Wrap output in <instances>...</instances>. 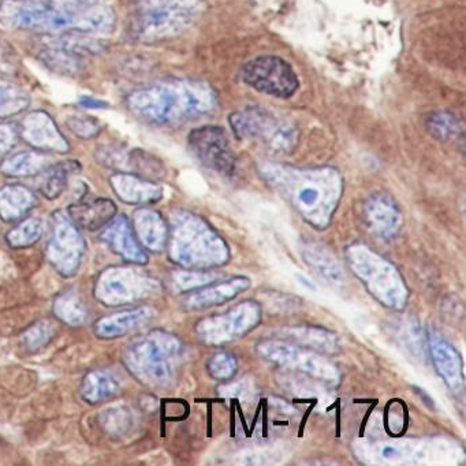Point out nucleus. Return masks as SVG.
<instances>
[{
	"label": "nucleus",
	"instance_id": "f257e3e1",
	"mask_svg": "<svg viewBox=\"0 0 466 466\" xmlns=\"http://www.w3.org/2000/svg\"><path fill=\"white\" fill-rule=\"evenodd\" d=\"M258 171L308 222L316 228L329 225L343 190L342 177L338 170L266 162L258 166Z\"/></svg>",
	"mask_w": 466,
	"mask_h": 466
},
{
	"label": "nucleus",
	"instance_id": "f03ea898",
	"mask_svg": "<svg viewBox=\"0 0 466 466\" xmlns=\"http://www.w3.org/2000/svg\"><path fill=\"white\" fill-rule=\"evenodd\" d=\"M219 97L214 86L198 80H170L132 92L129 110L148 124L177 125L211 116Z\"/></svg>",
	"mask_w": 466,
	"mask_h": 466
},
{
	"label": "nucleus",
	"instance_id": "7ed1b4c3",
	"mask_svg": "<svg viewBox=\"0 0 466 466\" xmlns=\"http://www.w3.org/2000/svg\"><path fill=\"white\" fill-rule=\"evenodd\" d=\"M170 260L184 268L204 269L228 263V244L198 215L171 214L167 245Z\"/></svg>",
	"mask_w": 466,
	"mask_h": 466
},
{
	"label": "nucleus",
	"instance_id": "20e7f679",
	"mask_svg": "<svg viewBox=\"0 0 466 466\" xmlns=\"http://www.w3.org/2000/svg\"><path fill=\"white\" fill-rule=\"evenodd\" d=\"M182 357L181 340L170 332L155 329L132 340L122 353V361L141 383L166 389L178 378Z\"/></svg>",
	"mask_w": 466,
	"mask_h": 466
},
{
	"label": "nucleus",
	"instance_id": "39448f33",
	"mask_svg": "<svg viewBox=\"0 0 466 466\" xmlns=\"http://www.w3.org/2000/svg\"><path fill=\"white\" fill-rule=\"evenodd\" d=\"M228 125L237 138L255 141L277 155H289L299 144V130L293 122L261 107L234 111Z\"/></svg>",
	"mask_w": 466,
	"mask_h": 466
},
{
	"label": "nucleus",
	"instance_id": "423d86ee",
	"mask_svg": "<svg viewBox=\"0 0 466 466\" xmlns=\"http://www.w3.org/2000/svg\"><path fill=\"white\" fill-rule=\"evenodd\" d=\"M204 12V0H160L138 15L132 36L141 43L171 39L198 23Z\"/></svg>",
	"mask_w": 466,
	"mask_h": 466
},
{
	"label": "nucleus",
	"instance_id": "0eeeda50",
	"mask_svg": "<svg viewBox=\"0 0 466 466\" xmlns=\"http://www.w3.org/2000/svg\"><path fill=\"white\" fill-rule=\"evenodd\" d=\"M137 267L129 264L103 269L95 283L94 294L97 301L106 307H127L157 293V279Z\"/></svg>",
	"mask_w": 466,
	"mask_h": 466
},
{
	"label": "nucleus",
	"instance_id": "6e6552de",
	"mask_svg": "<svg viewBox=\"0 0 466 466\" xmlns=\"http://www.w3.org/2000/svg\"><path fill=\"white\" fill-rule=\"evenodd\" d=\"M349 261L354 274L365 283L376 299L392 308H402L405 305L408 293L402 277L389 261L365 249V247L350 249Z\"/></svg>",
	"mask_w": 466,
	"mask_h": 466
},
{
	"label": "nucleus",
	"instance_id": "1a4fd4ad",
	"mask_svg": "<svg viewBox=\"0 0 466 466\" xmlns=\"http://www.w3.org/2000/svg\"><path fill=\"white\" fill-rule=\"evenodd\" d=\"M86 253V241L81 228L73 222L67 211L59 209L51 217L46 258L61 277L78 274Z\"/></svg>",
	"mask_w": 466,
	"mask_h": 466
},
{
	"label": "nucleus",
	"instance_id": "9d476101",
	"mask_svg": "<svg viewBox=\"0 0 466 466\" xmlns=\"http://www.w3.org/2000/svg\"><path fill=\"white\" fill-rule=\"evenodd\" d=\"M239 77L250 88L278 99H290L299 88L293 67L277 56H261L241 67Z\"/></svg>",
	"mask_w": 466,
	"mask_h": 466
},
{
	"label": "nucleus",
	"instance_id": "9b49d317",
	"mask_svg": "<svg viewBox=\"0 0 466 466\" xmlns=\"http://www.w3.org/2000/svg\"><path fill=\"white\" fill-rule=\"evenodd\" d=\"M76 15L40 2L5 0L0 21L21 31L61 32L75 26Z\"/></svg>",
	"mask_w": 466,
	"mask_h": 466
},
{
	"label": "nucleus",
	"instance_id": "f8f14e48",
	"mask_svg": "<svg viewBox=\"0 0 466 466\" xmlns=\"http://www.w3.org/2000/svg\"><path fill=\"white\" fill-rule=\"evenodd\" d=\"M260 318V307L256 302L247 301L223 315L203 319L196 329L204 342L219 345L247 334L258 326Z\"/></svg>",
	"mask_w": 466,
	"mask_h": 466
},
{
	"label": "nucleus",
	"instance_id": "ddd939ff",
	"mask_svg": "<svg viewBox=\"0 0 466 466\" xmlns=\"http://www.w3.org/2000/svg\"><path fill=\"white\" fill-rule=\"evenodd\" d=\"M187 144L201 165L220 176H233L237 166L236 155L223 127L212 125L198 127L190 132Z\"/></svg>",
	"mask_w": 466,
	"mask_h": 466
},
{
	"label": "nucleus",
	"instance_id": "4468645a",
	"mask_svg": "<svg viewBox=\"0 0 466 466\" xmlns=\"http://www.w3.org/2000/svg\"><path fill=\"white\" fill-rule=\"evenodd\" d=\"M258 351L268 361L308 373L321 380L337 381L339 376L334 365L302 346L299 348L288 343L267 340L258 343Z\"/></svg>",
	"mask_w": 466,
	"mask_h": 466
},
{
	"label": "nucleus",
	"instance_id": "2eb2a0df",
	"mask_svg": "<svg viewBox=\"0 0 466 466\" xmlns=\"http://www.w3.org/2000/svg\"><path fill=\"white\" fill-rule=\"evenodd\" d=\"M99 239L125 263L136 264V266L148 264L147 250L136 237L132 222L127 215H116L100 230Z\"/></svg>",
	"mask_w": 466,
	"mask_h": 466
},
{
	"label": "nucleus",
	"instance_id": "dca6fc26",
	"mask_svg": "<svg viewBox=\"0 0 466 466\" xmlns=\"http://www.w3.org/2000/svg\"><path fill=\"white\" fill-rule=\"evenodd\" d=\"M20 135L24 141L37 151L66 154L69 141L62 135L53 116L46 111H34L24 118Z\"/></svg>",
	"mask_w": 466,
	"mask_h": 466
},
{
	"label": "nucleus",
	"instance_id": "f3484780",
	"mask_svg": "<svg viewBox=\"0 0 466 466\" xmlns=\"http://www.w3.org/2000/svg\"><path fill=\"white\" fill-rule=\"evenodd\" d=\"M155 316L157 310L154 308L140 305L97 319L94 323V332L99 339H118L143 329Z\"/></svg>",
	"mask_w": 466,
	"mask_h": 466
},
{
	"label": "nucleus",
	"instance_id": "a211bd4d",
	"mask_svg": "<svg viewBox=\"0 0 466 466\" xmlns=\"http://www.w3.org/2000/svg\"><path fill=\"white\" fill-rule=\"evenodd\" d=\"M116 198L127 206H149L163 198L160 185L138 174L119 171L108 179Z\"/></svg>",
	"mask_w": 466,
	"mask_h": 466
},
{
	"label": "nucleus",
	"instance_id": "6ab92c4d",
	"mask_svg": "<svg viewBox=\"0 0 466 466\" xmlns=\"http://www.w3.org/2000/svg\"><path fill=\"white\" fill-rule=\"evenodd\" d=\"M365 219L370 230L383 239H391L402 228V214L386 193H375L364 206Z\"/></svg>",
	"mask_w": 466,
	"mask_h": 466
},
{
	"label": "nucleus",
	"instance_id": "aec40b11",
	"mask_svg": "<svg viewBox=\"0 0 466 466\" xmlns=\"http://www.w3.org/2000/svg\"><path fill=\"white\" fill-rule=\"evenodd\" d=\"M431 357L439 375L454 392L463 389V365L458 351L436 331L428 334Z\"/></svg>",
	"mask_w": 466,
	"mask_h": 466
},
{
	"label": "nucleus",
	"instance_id": "412c9836",
	"mask_svg": "<svg viewBox=\"0 0 466 466\" xmlns=\"http://www.w3.org/2000/svg\"><path fill=\"white\" fill-rule=\"evenodd\" d=\"M133 230L144 249L159 253L167 245L168 225L165 218L152 208L137 209L132 218Z\"/></svg>",
	"mask_w": 466,
	"mask_h": 466
},
{
	"label": "nucleus",
	"instance_id": "4be33fe9",
	"mask_svg": "<svg viewBox=\"0 0 466 466\" xmlns=\"http://www.w3.org/2000/svg\"><path fill=\"white\" fill-rule=\"evenodd\" d=\"M66 211L78 228L88 231H99L116 217L118 207L110 198H100L78 201L67 207Z\"/></svg>",
	"mask_w": 466,
	"mask_h": 466
},
{
	"label": "nucleus",
	"instance_id": "5701e85b",
	"mask_svg": "<svg viewBox=\"0 0 466 466\" xmlns=\"http://www.w3.org/2000/svg\"><path fill=\"white\" fill-rule=\"evenodd\" d=\"M250 286V280L245 277L233 278L225 282L209 283L203 286L201 290H193L196 293L190 294L187 299V309H204V308L214 307L223 304L228 299H233L242 291L247 290Z\"/></svg>",
	"mask_w": 466,
	"mask_h": 466
},
{
	"label": "nucleus",
	"instance_id": "b1692460",
	"mask_svg": "<svg viewBox=\"0 0 466 466\" xmlns=\"http://www.w3.org/2000/svg\"><path fill=\"white\" fill-rule=\"evenodd\" d=\"M36 204V195L25 185L15 184L0 187V219L4 222H20Z\"/></svg>",
	"mask_w": 466,
	"mask_h": 466
},
{
	"label": "nucleus",
	"instance_id": "393cba45",
	"mask_svg": "<svg viewBox=\"0 0 466 466\" xmlns=\"http://www.w3.org/2000/svg\"><path fill=\"white\" fill-rule=\"evenodd\" d=\"M53 165L51 157L42 151H23L7 155L0 163V173L7 178H28L42 174Z\"/></svg>",
	"mask_w": 466,
	"mask_h": 466
},
{
	"label": "nucleus",
	"instance_id": "a878e982",
	"mask_svg": "<svg viewBox=\"0 0 466 466\" xmlns=\"http://www.w3.org/2000/svg\"><path fill=\"white\" fill-rule=\"evenodd\" d=\"M121 392V384L105 370L86 372L80 384V397L88 405L96 406L114 400Z\"/></svg>",
	"mask_w": 466,
	"mask_h": 466
},
{
	"label": "nucleus",
	"instance_id": "bb28decb",
	"mask_svg": "<svg viewBox=\"0 0 466 466\" xmlns=\"http://www.w3.org/2000/svg\"><path fill=\"white\" fill-rule=\"evenodd\" d=\"M81 170V165L77 160H66V162L51 165L46 168L37 182V189L48 200H56L66 190L70 177Z\"/></svg>",
	"mask_w": 466,
	"mask_h": 466
},
{
	"label": "nucleus",
	"instance_id": "cd10ccee",
	"mask_svg": "<svg viewBox=\"0 0 466 466\" xmlns=\"http://www.w3.org/2000/svg\"><path fill=\"white\" fill-rule=\"evenodd\" d=\"M116 13L111 7L96 6L89 7L84 12L76 15L75 26L83 34L105 35L111 34L116 29Z\"/></svg>",
	"mask_w": 466,
	"mask_h": 466
},
{
	"label": "nucleus",
	"instance_id": "c85d7f7f",
	"mask_svg": "<svg viewBox=\"0 0 466 466\" xmlns=\"http://www.w3.org/2000/svg\"><path fill=\"white\" fill-rule=\"evenodd\" d=\"M53 312L59 321L72 327L83 326L88 318L86 302L73 290L62 291L56 297Z\"/></svg>",
	"mask_w": 466,
	"mask_h": 466
},
{
	"label": "nucleus",
	"instance_id": "c756f323",
	"mask_svg": "<svg viewBox=\"0 0 466 466\" xmlns=\"http://www.w3.org/2000/svg\"><path fill=\"white\" fill-rule=\"evenodd\" d=\"M43 234H45L43 220L37 217H25L7 231L5 239L12 249H26L36 245L43 238Z\"/></svg>",
	"mask_w": 466,
	"mask_h": 466
},
{
	"label": "nucleus",
	"instance_id": "7c9ffc66",
	"mask_svg": "<svg viewBox=\"0 0 466 466\" xmlns=\"http://www.w3.org/2000/svg\"><path fill=\"white\" fill-rule=\"evenodd\" d=\"M428 133L436 140L449 143L463 135V127L457 116L446 110L432 111L425 118Z\"/></svg>",
	"mask_w": 466,
	"mask_h": 466
},
{
	"label": "nucleus",
	"instance_id": "2f4dec72",
	"mask_svg": "<svg viewBox=\"0 0 466 466\" xmlns=\"http://www.w3.org/2000/svg\"><path fill=\"white\" fill-rule=\"evenodd\" d=\"M31 106V97L17 84L0 78V118L24 113Z\"/></svg>",
	"mask_w": 466,
	"mask_h": 466
},
{
	"label": "nucleus",
	"instance_id": "473e14b6",
	"mask_svg": "<svg viewBox=\"0 0 466 466\" xmlns=\"http://www.w3.org/2000/svg\"><path fill=\"white\" fill-rule=\"evenodd\" d=\"M304 258L310 267L323 277L327 282L338 283L342 280V272L337 261L331 255L316 244H309L304 247Z\"/></svg>",
	"mask_w": 466,
	"mask_h": 466
},
{
	"label": "nucleus",
	"instance_id": "72a5a7b5",
	"mask_svg": "<svg viewBox=\"0 0 466 466\" xmlns=\"http://www.w3.org/2000/svg\"><path fill=\"white\" fill-rule=\"evenodd\" d=\"M283 337L305 345L304 348H312L326 353H334L339 348L334 334H327L326 331H318V329H288Z\"/></svg>",
	"mask_w": 466,
	"mask_h": 466
},
{
	"label": "nucleus",
	"instance_id": "f704fd0d",
	"mask_svg": "<svg viewBox=\"0 0 466 466\" xmlns=\"http://www.w3.org/2000/svg\"><path fill=\"white\" fill-rule=\"evenodd\" d=\"M56 335V324L48 319H43V320L36 321V323L31 324L28 329H24L20 337L21 345L29 353H37L42 349L47 348Z\"/></svg>",
	"mask_w": 466,
	"mask_h": 466
},
{
	"label": "nucleus",
	"instance_id": "c9c22d12",
	"mask_svg": "<svg viewBox=\"0 0 466 466\" xmlns=\"http://www.w3.org/2000/svg\"><path fill=\"white\" fill-rule=\"evenodd\" d=\"M42 58L45 59L46 65L50 66L51 69L73 76L80 72L83 56H76V54L62 50V48L51 47V50L42 54Z\"/></svg>",
	"mask_w": 466,
	"mask_h": 466
},
{
	"label": "nucleus",
	"instance_id": "e433bc0d",
	"mask_svg": "<svg viewBox=\"0 0 466 466\" xmlns=\"http://www.w3.org/2000/svg\"><path fill=\"white\" fill-rule=\"evenodd\" d=\"M214 278L200 269H189V271H178L171 274L170 285L177 291H193L214 282Z\"/></svg>",
	"mask_w": 466,
	"mask_h": 466
},
{
	"label": "nucleus",
	"instance_id": "4c0bfd02",
	"mask_svg": "<svg viewBox=\"0 0 466 466\" xmlns=\"http://www.w3.org/2000/svg\"><path fill=\"white\" fill-rule=\"evenodd\" d=\"M237 359L233 354L228 353V351H220V353L214 354L211 360L207 365L209 375L217 380H226V379L233 378L236 375Z\"/></svg>",
	"mask_w": 466,
	"mask_h": 466
},
{
	"label": "nucleus",
	"instance_id": "58836bf2",
	"mask_svg": "<svg viewBox=\"0 0 466 466\" xmlns=\"http://www.w3.org/2000/svg\"><path fill=\"white\" fill-rule=\"evenodd\" d=\"M103 428L110 435H124L129 430L132 417L127 409H110L100 417Z\"/></svg>",
	"mask_w": 466,
	"mask_h": 466
},
{
	"label": "nucleus",
	"instance_id": "ea45409f",
	"mask_svg": "<svg viewBox=\"0 0 466 466\" xmlns=\"http://www.w3.org/2000/svg\"><path fill=\"white\" fill-rule=\"evenodd\" d=\"M67 127L75 133L78 137L95 138L99 136L102 127H100L99 121L94 116H84V114H75L67 118Z\"/></svg>",
	"mask_w": 466,
	"mask_h": 466
},
{
	"label": "nucleus",
	"instance_id": "a19ab883",
	"mask_svg": "<svg viewBox=\"0 0 466 466\" xmlns=\"http://www.w3.org/2000/svg\"><path fill=\"white\" fill-rule=\"evenodd\" d=\"M20 130L12 124H0V159L10 154L17 143Z\"/></svg>",
	"mask_w": 466,
	"mask_h": 466
},
{
	"label": "nucleus",
	"instance_id": "79ce46f5",
	"mask_svg": "<svg viewBox=\"0 0 466 466\" xmlns=\"http://www.w3.org/2000/svg\"><path fill=\"white\" fill-rule=\"evenodd\" d=\"M48 5L56 7V9L64 10V12L78 15V13L84 12L89 7L99 5V0H50Z\"/></svg>",
	"mask_w": 466,
	"mask_h": 466
},
{
	"label": "nucleus",
	"instance_id": "37998d69",
	"mask_svg": "<svg viewBox=\"0 0 466 466\" xmlns=\"http://www.w3.org/2000/svg\"><path fill=\"white\" fill-rule=\"evenodd\" d=\"M80 105L86 108L108 107V105L105 102V100L92 99V97H83V99L80 100Z\"/></svg>",
	"mask_w": 466,
	"mask_h": 466
},
{
	"label": "nucleus",
	"instance_id": "c03bdc74",
	"mask_svg": "<svg viewBox=\"0 0 466 466\" xmlns=\"http://www.w3.org/2000/svg\"><path fill=\"white\" fill-rule=\"evenodd\" d=\"M381 455H383L384 458H395L397 455H400V450L394 446H386L383 451H381Z\"/></svg>",
	"mask_w": 466,
	"mask_h": 466
}]
</instances>
